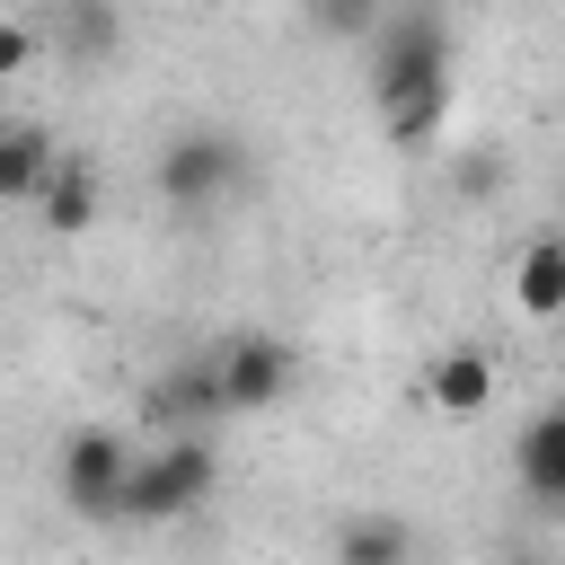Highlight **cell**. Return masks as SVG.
<instances>
[{"instance_id": "obj_16", "label": "cell", "mask_w": 565, "mask_h": 565, "mask_svg": "<svg viewBox=\"0 0 565 565\" xmlns=\"http://www.w3.org/2000/svg\"><path fill=\"white\" fill-rule=\"evenodd\" d=\"M26 53H35V18L9 9V18H0V71H26Z\"/></svg>"}, {"instance_id": "obj_17", "label": "cell", "mask_w": 565, "mask_h": 565, "mask_svg": "<svg viewBox=\"0 0 565 565\" xmlns=\"http://www.w3.org/2000/svg\"><path fill=\"white\" fill-rule=\"evenodd\" d=\"M503 565H539V556H503Z\"/></svg>"}, {"instance_id": "obj_15", "label": "cell", "mask_w": 565, "mask_h": 565, "mask_svg": "<svg viewBox=\"0 0 565 565\" xmlns=\"http://www.w3.org/2000/svg\"><path fill=\"white\" fill-rule=\"evenodd\" d=\"M503 185H512V159H503L494 141H477V150L450 159V194H459V203H494Z\"/></svg>"}, {"instance_id": "obj_5", "label": "cell", "mask_w": 565, "mask_h": 565, "mask_svg": "<svg viewBox=\"0 0 565 565\" xmlns=\"http://www.w3.org/2000/svg\"><path fill=\"white\" fill-rule=\"evenodd\" d=\"M141 415L159 424V441H185V433L221 424V415H230V380H221V353H212V344L177 353V362H168V371L141 388Z\"/></svg>"}, {"instance_id": "obj_4", "label": "cell", "mask_w": 565, "mask_h": 565, "mask_svg": "<svg viewBox=\"0 0 565 565\" xmlns=\"http://www.w3.org/2000/svg\"><path fill=\"white\" fill-rule=\"evenodd\" d=\"M212 477H221V450L203 441V433H185V441H150L141 450V468H132V494H124V521H185L203 494H212Z\"/></svg>"}, {"instance_id": "obj_8", "label": "cell", "mask_w": 565, "mask_h": 565, "mask_svg": "<svg viewBox=\"0 0 565 565\" xmlns=\"http://www.w3.org/2000/svg\"><path fill=\"white\" fill-rule=\"evenodd\" d=\"M424 406L450 415V424L486 415V406H494V353H486V344H441V353L424 362Z\"/></svg>"}, {"instance_id": "obj_3", "label": "cell", "mask_w": 565, "mask_h": 565, "mask_svg": "<svg viewBox=\"0 0 565 565\" xmlns=\"http://www.w3.org/2000/svg\"><path fill=\"white\" fill-rule=\"evenodd\" d=\"M450 44H459V26H450L441 9H388L380 35L362 44V79H371V97L415 88V79H450Z\"/></svg>"}, {"instance_id": "obj_1", "label": "cell", "mask_w": 565, "mask_h": 565, "mask_svg": "<svg viewBox=\"0 0 565 565\" xmlns=\"http://www.w3.org/2000/svg\"><path fill=\"white\" fill-rule=\"evenodd\" d=\"M238 185H247V141L230 124H185L159 141V194L177 212H221Z\"/></svg>"}, {"instance_id": "obj_11", "label": "cell", "mask_w": 565, "mask_h": 565, "mask_svg": "<svg viewBox=\"0 0 565 565\" xmlns=\"http://www.w3.org/2000/svg\"><path fill=\"white\" fill-rule=\"evenodd\" d=\"M44 35H53V53H62L71 71H88V62H106V53L124 44V18H115L106 0H71V9L44 18Z\"/></svg>"}, {"instance_id": "obj_10", "label": "cell", "mask_w": 565, "mask_h": 565, "mask_svg": "<svg viewBox=\"0 0 565 565\" xmlns=\"http://www.w3.org/2000/svg\"><path fill=\"white\" fill-rule=\"evenodd\" d=\"M512 300H521V318H565V230H539L530 247H521V265H512Z\"/></svg>"}, {"instance_id": "obj_6", "label": "cell", "mask_w": 565, "mask_h": 565, "mask_svg": "<svg viewBox=\"0 0 565 565\" xmlns=\"http://www.w3.org/2000/svg\"><path fill=\"white\" fill-rule=\"evenodd\" d=\"M221 353V380H230V415H256L291 388V344L274 327H238V335H212Z\"/></svg>"}, {"instance_id": "obj_7", "label": "cell", "mask_w": 565, "mask_h": 565, "mask_svg": "<svg viewBox=\"0 0 565 565\" xmlns=\"http://www.w3.org/2000/svg\"><path fill=\"white\" fill-rule=\"evenodd\" d=\"M512 477H521V494H530L547 521H565V406H539V415L512 433Z\"/></svg>"}, {"instance_id": "obj_9", "label": "cell", "mask_w": 565, "mask_h": 565, "mask_svg": "<svg viewBox=\"0 0 565 565\" xmlns=\"http://www.w3.org/2000/svg\"><path fill=\"white\" fill-rule=\"evenodd\" d=\"M53 168H62V150H53V132H44V124H26V115H18V124H0V194H9V203H26V212H35V203H44V185H53Z\"/></svg>"}, {"instance_id": "obj_14", "label": "cell", "mask_w": 565, "mask_h": 565, "mask_svg": "<svg viewBox=\"0 0 565 565\" xmlns=\"http://www.w3.org/2000/svg\"><path fill=\"white\" fill-rule=\"evenodd\" d=\"M335 565H415V530L397 512H353L335 530Z\"/></svg>"}, {"instance_id": "obj_12", "label": "cell", "mask_w": 565, "mask_h": 565, "mask_svg": "<svg viewBox=\"0 0 565 565\" xmlns=\"http://www.w3.org/2000/svg\"><path fill=\"white\" fill-rule=\"evenodd\" d=\"M380 106V132L397 141V150H424L433 132H441V115H450V79H415V88H388V97H371Z\"/></svg>"}, {"instance_id": "obj_2", "label": "cell", "mask_w": 565, "mask_h": 565, "mask_svg": "<svg viewBox=\"0 0 565 565\" xmlns=\"http://www.w3.org/2000/svg\"><path fill=\"white\" fill-rule=\"evenodd\" d=\"M132 468H141V450H132L115 424H79V433L62 441V459H53V486H62V503H71L79 521H124Z\"/></svg>"}, {"instance_id": "obj_13", "label": "cell", "mask_w": 565, "mask_h": 565, "mask_svg": "<svg viewBox=\"0 0 565 565\" xmlns=\"http://www.w3.org/2000/svg\"><path fill=\"white\" fill-rule=\"evenodd\" d=\"M35 221H44L53 238H79V230L97 221V159H79V150H62V168H53V185H44V203H35Z\"/></svg>"}]
</instances>
